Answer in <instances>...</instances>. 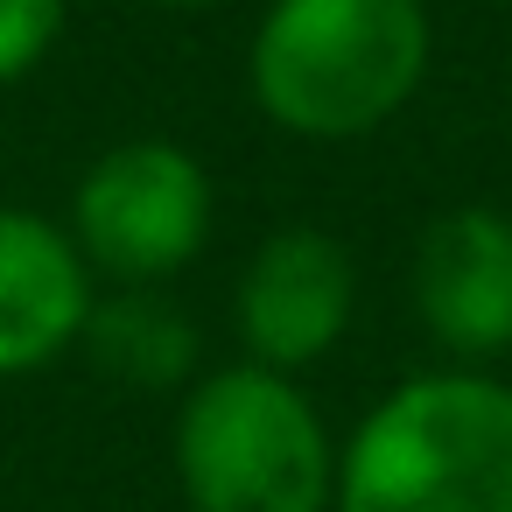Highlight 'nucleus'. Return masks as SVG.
<instances>
[{
    "instance_id": "nucleus-5",
    "label": "nucleus",
    "mask_w": 512,
    "mask_h": 512,
    "mask_svg": "<svg viewBox=\"0 0 512 512\" xmlns=\"http://www.w3.org/2000/svg\"><path fill=\"white\" fill-rule=\"evenodd\" d=\"M358 316V260L323 225H281L267 232L232 288V330L239 351L267 372H309L323 365Z\"/></svg>"
},
{
    "instance_id": "nucleus-2",
    "label": "nucleus",
    "mask_w": 512,
    "mask_h": 512,
    "mask_svg": "<svg viewBox=\"0 0 512 512\" xmlns=\"http://www.w3.org/2000/svg\"><path fill=\"white\" fill-rule=\"evenodd\" d=\"M330 512H512V379L435 365L386 386L337 442Z\"/></svg>"
},
{
    "instance_id": "nucleus-1",
    "label": "nucleus",
    "mask_w": 512,
    "mask_h": 512,
    "mask_svg": "<svg viewBox=\"0 0 512 512\" xmlns=\"http://www.w3.org/2000/svg\"><path fill=\"white\" fill-rule=\"evenodd\" d=\"M428 57V0H267L246 43V92L295 141H365L414 106Z\"/></svg>"
},
{
    "instance_id": "nucleus-9",
    "label": "nucleus",
    "mask_w": 512,
    "mask_h": 512,
    "mask_svg": "<svg viewBox=\"0 0 512 512\" xmlns=\"http://www.w3.org/2000/svg\"><path fill=\"white\" fill-rule=\"evenodd\" d=\"M71 22V0H0V85H22Z\"/></svg>"
},
{
    "instance_id": "nucleus-6",
    "label": "nucleus",
    "mask_w": 512,
    "mask_h": 512,
    "mask_svg": "<svg viewBox=\"0 0 512 512\" xmlns=\"http://www.w3.org/2000/svg\"><path fill=\"white\" fill-rule=\"evenodd\" d=\"M414 316L449 365H491L512 351V211L456 204L435 211L407 267Z\"/></svg>"
},
{
    "instance_id": "nucleus-8",
    "label": "nucleus",
    "mask_w": 512,
    "mask_h": 512,
    "mask_svg": "<svg viewBox=\"0 0 512 512\" xmlns=\"http://www.w3.org/2000/svg\"><path fill=\"white\" fill-rule=\"evenodd\" d=\"M78 351L134 393H176L197 379L204 344H197V323L183 316V302H169L162 288H113L92 302Z\"/></svg>"
},
{
    "instance_id": "nucleus-7",
    "label": "nucleus",
    "mask_w": 512,
    "mask_h": 512,
    "mask_svg": "<svg viewBox=\"0 0 512 512\" xmlns=\"http://www.w3.org/2000/svg\"><path fill=\"white\" fill-rule=\"evenodd\" d=\"M99 281L78 239L22 204H0V379H29L78 351Z\"/></svg>"
},
{
    "instance_id": "nucleus-3",
    "label": "nucleus",
    "mask_w": 512,
    "mask_h": 512,
    "mask_svg": "<svg viewBox=\"0 0 512 512\" xmlns=\"http://www.w3.org/2000/svg\"><path fill=\"white\" fill-rule=\"evenodd\" d=\"M176 484L190 512H330L337 435L302 379L253 358L197 372L176 407Z\"/></svg>"
},
{
    "instance_id": "nucleus-10",
    "label": "nucleus",
    "mask_w": 512,
    "mask_h": 512,
    "mask_svg": "<svg viewBox=\"0 0 512 512\" xmlns=\"http://www.w3.org/2000/svg\"><path fill=\"white\" fill-rule=\"evenodd\" d=\"M148 8H169V15H204V8H225V0H148Z\"/></svg>"
},
{
    "instance_id": "nucleus-4",
    "label": "nucleus",
    "mask_w": 512,
    "mask_h": 512,
    "mask_svg": "<svg viewBox=\"0 0 512 512\" xmlns=\"http://www.w3.org/2000/svg\"><path fill=\"white\" fill-rule=\"evenodd\" d=\"M218 225V190L211 169L162 134L113 141L92 155V169L71 190V239L92 267V281L113 288H169Z\"/></svg>"
}]
</instances>
